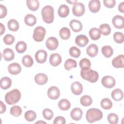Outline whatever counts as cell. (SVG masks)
<instances>
[{"instance_id": "obj_53", "label": "cell", "mask_w": 124, "mask_h": 124, "mask_svg": "<svg viewBox=\"0 0 124 124\" xmlns=\"http://www.w3.org/2000/svg\"><path fill=\"white\" fill-rule=\"evenodd\" d=\"M67 2H69L70 3H71V4H74L75 2H77V0H75V1H67Z\"/></svg>"}, {"instance_id": "obj_33", "label": "cell", "mask_w": 124, "mask_h": 124, "mask_svg": "<svg viewBox=\"0 0 124 124\" xmlns=\"http://www.w3.org/2000/svg\"><path fill=\"white\" fill-rule=\"evenodd\" d=\"M101 51L103 55L106 58L110 57L113 53L112 48L109 46H105L101 48Z\"/></svg>"}, {"instance_id": "obj_10", "label": "cell", "mask_w": 124, "mask_h": 124, "mask_svg": "<svg viewBox=\"0 0 124 124\" xmlns=\"http://www.w3.org/2000/svg\"><path fill=\"white\" fill-rule=\"evenodd\" d=\"M48 97L52 100L58 99L60 95V92L58 87L52 86L49 88L47 91Z\"/></svg>"}, {"instance_id": "obj_23", "label": "cell", "mask_w": 124, "mask_h": 124, "mask_svg": "<svg viewBox=\"0 0 124 124\" xmlns=\"http://www.w3.org/2000/svg\"><path fill=\"white\" fill-rule=\"evenodd\" d=\"M12 85L11 79L7 77L2 78L0 80V86L3 90H7L9 89Z\"/></svg>"}, {"instance_id": "obj_48", "label": "cell", "mask_w": 124, "mask_h": 124, "mask_svg": "<svg viewBox=\"0 0 124 124\" xmlns=\"http://www.w3.org/2000/svg\"><path fill=\"white\" fill-rule=\"evenodd\" d=\"M0 18H3L6 16L7 15V9L6 7L2 4L0 5Z\"/></svg>"}, {"instance_id": "obj_8", "label": "cell", "mask_w": 124, "mask_h": 124, "mask_svg": "<svg viewBox=\"0 0 124 124\" xmlns=\"http://www.w3.org/2000/svg\"><path fill=\"white\" fill-rule=\"evenodd\" d=\"M59 45V42L57 39L54 37H50L48 38L46 42V47L50 50H54L57 49Z\"/></svg>"}, {"instance_id": "obj_14", "label": "cell", "mask_w": 124, "mask_h": 124, "mask_svg": "<svg viewBox=\"0 0 124 124\" xmlns=\"http://www.w3.org/2000/svg\"><path fill=\"white\" fill-rule=\"evenodd\" d=\"M62 57L58 53L52 54L49 58V63L53 66H57L62 62Z\"/></svg>"}, {"instance_id": "obj_1", "label": "cell", "mask_w": 124, "mask_h": 124, "mask_svg": "<svg viewBox=\"0 0 124 124\" xmlns=\"http://www.w3.org/2000/svg\"><path fill=\"white\" fill-rule=\"evenodd\" d=\"M80 76L83 79L91 83L96 82L99 78L98 73L90 68L81 69L80 71Z\"/></svg>"}, {"instance_id": "obj_13", "label": "cell", "mask_w": 124, "mask_h": 124, "mask_svg": "<svg viewBox=\"0 0 124 124\" xmlns=\"http://www.w3.org/2000/svg\"><path fill=\"white\" fill-rule=\"evenodd\" d=\"M124 56L123 54L115 57L112 61V64L113 66L117 68H123L124 67Z\"/></svg>"}, {"instance_id": "obj_4", "label": "cell", "mask_w": 124, "mask_h": 124, "mask_svg": "<svg viewBox=\"0 0 124 124\" xmlns=\"http://www.w3.org/2000/svg\"><path fill=\"white\" fill-rule=\"evenodd\" d=\"M41 15L43 21L47 24L53 22L54 18V9L50 5L44 6L41 11Z\"/></svg>"}, {"instance_id": "obj_47", "label": "cell", "mask_w": 124, "mask_h": 124, "mask_svg": "<svg viewBox=\"0 0 124 124\" xmlns=\"http://www.w3.org/2000/svg\"><path fill=\"white\" fill-rule=\"evenodd\" d=\"M116 1L115 0H104L103 3L104 5L108 8H112L115 5Z\"/></svg>"}, {"instance_id": "obj_40", "label": "cell", "mask_w": 124, "mask_h": 124, "mask_svg": "<svg viewBox=\"0 0 124 124\" xmlns=\"http://www.w3.org/2000/svg\"><path fill=\"white\" fill-rule=\"evenodd\" d=\"M22 113V109L18 106H14L10 108V114L15 117H18Z\"/></svg>"}, {"instance_id": "obj_16", "label": "cell", "mask_w": 124, "mask_h": 124, "mask_svg": "<svg viewBox=\"0 0 124 124\" xmlns=\"http://www.w3.org/2000/svg\"><path fill=\"white\" fill-rule=\"evenodd\" d=\"M8 72L12 75H16L18 74L21 71V67L19 64L16 62L11 63L8 67Z\"/></svg>"}, {"instance_id": "obj_41", "label": "cell", "mask_w": 124, "mask_h": 124, "mask_svg": "<svg viewBox=\"0 0 124 124\" xmlns=\"http://www.w3.org/2000/svg\"><path fill=\"white\" fill-rule=\"evenodd\" d=\"M91 65L90 61L87 58H83L79 62V66L81 69L90 68Z\"/></svg>"}, {"instance_id": "obj_32", "label": "cell", "mask_w": 124, "mask_h": 124, "mask_svg": "<svg viewBox=\"0 0 124 124\" xmlns=\"http://www.w3.org/2000/svg\"><path fill=\"white\" fill-rule=\"evenodd\" d=\"M22 62L24 66L26 67H30L33 64V60L30 55H26L22 58Z\"/></svg>"}, {"instance_id": "obj_35", "label": "cell", "mask_w": 124, "mask_h": 124, "mask_svg": "<svg viewBox=\"0 0 124 124\" xmlns=\"http://www.w3.org/2000/svg\"><path fill=\"white\" fill-rule=\"evenodd\" d=\"M77 66V63L76 61L72 59H67L65 62V63L64 64V68L68 71L70 70L73 68H76Z\"/></svg>"}, {"instance_id": "obj_24", "label": "cell", "mask_w": 124, "mask_h": 124, "mask_svg": "<svg viewBox=\"0 0 124 124\" xmlns=\"http://www.w3.org/2000/svg\"><path fill=\"white\" fill-rule=\"evenodd\" d=\"M111 96L113 100L119 101L123 99L124 97V93L121 89H115L111 92Z\"/></svg>"}, {"instance_id": "obj_42", "label": "cell", "mask_w": 124, "mask_h": 124, "mask_svg": "<svg viewBox=\"0 0 124 124\" xmlns=\"http://www.w3.org/2000/svg\"><path fill=\"white\" fill-rule=\"evenodd\" d=\"M80 50L76 46H72L69 49V54L74 58H78L80 55Z\"/></svg>"}, {"instance_id": "obj_21", "label": "cell", "mask_w": 124, "mask_h": 124, "mask_svg": "<svg viewBox=\"0 0 124 124\" xmlns=\"http://www.w3.org/2000/svg\"><path fill=\"white\" fill-rule=\"evenodd\" d=\"M98 52V48L97 45L93 44L89 45L86 49V53L88 56L91 57L96 56Z\"/></svg>"}, {"instance_id": "obj_34", "label": "cell", "mask_w": 124, "mask_h": 124, "mask_svg": "<svg viewBox=\"0 0 124 124\" xmlns=\"http://www.w3.org/2000/svg\"><path fill=\"white\" fill-rule=\"evenodd\" d=\"M99 30L103 35L107 36L109 35L111 32V28L110 26L108 24H103L99 26Z\"/></svg>"}, {"instance_id": "obj_9", "label": "cell", "mask_w": 124, "mask_h": 124, "mask_svg": "<svg viewBox=\"0 0 124 124\" xmlns=\"http://www.w3.org/2000/svg\"><path fill=\"white\" fill-rule=\"evenodd\" d=\"M47 52L43 49L38 50L35 54V58L36 62L39 63H43L46 62L47 59Z\"/></svg>"}, {"instance_id": "obj_18", "label": "cell", "mask_w": 124, "mask_h": 124, "mask_svg": "<svg viewBox=\"0 0 124 124\" xmlns=\"http://www.w3.org/2000/svg\"><path fill=\"white\" fill-rule=\"evenodd\" d=\"M69 26L73 31L75 32H79L82 29V25L81 22L76 19L71 20L69 23Z\"/></svg>"}, {"instance_id": "obj_39", "label": "cell", "mask_w": 124, "mask_h": 124, "mask_svg": "<svg viewBox=\"0 0 124 124\" xmlns=\"http://www.w3.org/2000/svg\"><path fill=\"white\" fill-rule=\"evenodd\" d=\"M24 117L25 119L29 122L33 121L36 118V114L33 110H28L25 113Z\"/></svg>"}, {"instance_id": "obj_44", "label": "cell", "mask_w": 124, "mask_h": 124, "mask_svg": "<svg viewBox=\"0 0 124 124\" xmlns=\"http://www.w3.org/2000/svg\"><path fill=\"white\" fill-rule=\"evenodd\" d=\"M108 122L110 124H116L118 122V116L114 113H111L108 115L107 117Z\"/></svg>"}, {"instance_id": "obj_20", "label": "cell", "mask_w": 124, "mask_h": 124, "mask_svg": "<svg viewBox=\"0 0 124 124\" xmlns=\"http://www.w3.org/2000/svg\"><path fill=\"white\" fill-rule=\"evenodd\" d=\"M83 114L81 109L79 108H73L70 113V116L72 119L75 121H79L81 119Z\"/></svg>"}, {"instance_id": "obj_19", "label": "cell", "mask_w": 124, "mask_h": 124, "mask_svg": "<svg viewBox=\"0 0 124 124\" xmlns=\"http://www.w3.org/2000/svg\"><path fill=\"white\" fill-rule=\"evenodd\" d=\"M34 80L37 84L43 85L47 82L48 80V78L47 76L44 73H39L35 75Z\"/></svg>"}, {"instance_id": "obj_2", "label": "cell", "mask_w": 124, "mask_h": 124, "mask_svg": "<svg viewBox=\"0 0 124 124\" xmlns=\"http://www.w3.org/2000/svg\"><path fill=\"white\" fill-rule=\"evenodd\" d=\"M21 98L20 91L15 89L8 92L5 95V100L7 104L9 105H14L17 103Z\"/></svg>"}, {"instance_id": "obj_17", "label": "cell", "mask_w": 124, "mask_h": 124, "mask_svg": "<svg viewBox=\"0 0 124 124\" xmlns=\"http://www.w3.org/2000/svg\"><path fill=\"white\" fill-rule=\"evenodd\" d=\"M72 92L75 95H80L83 91V87L82 84L78 82L75 81L72 83L71 86Z\"/></svg>"}, {"instance_id": "obj_49", "label": "cell", "mask_w": 124, "mask_h": 124, "mask_svg": "<svg viewBox=\"0 0 124 124\" xmlns=\"http://www.w3.org/2000/svg\"><path fill=\"white\" fill-rule=\"evenodd\" d=\"M53 123L54 124H65V119L64 117H63L62 116H58L54 119Z\"/></svg>"}, {"instance_id": "obj_37", "label": "cell", "mask_w": 124, "mask_h": 124, "mask_svg": "<svg viewBox=\"0 0 124 124\" xmlns=\"http://www.w3.org/2000/svg\"><path fill=\"white\" fill-rule=\"evenodd\" d=\"M15 48L18 53H22L26 50L27 45L25 42L19 41L16 44Z\"/></svg>"}, {"instance_id": "obj_43", "label": "cell", "mask_w": 124, "mask_h": 124, "mask_svg": "<svg viewBox=\"0 0 124 124\" xmlns=\"http://www.w3.org/2000/svg\"><path fill=\"white\" fill-rule=\"evenodd\" d=\"M113 39L118 44H121L124 41V34L121 32H115L113 34Z\"/></svg>"}, {"instance_id": "obj_12", "label": "cell", "mask_w": 124, "mask_h": 124, "mask_svg": "<svg viewBox=\"0 0 124 124\" xmlns=\"http://www.w3.org/2000/svg\"><path fill=\"white\" fill-rule=\"evenodd\" d=\"M75 43L76 45L79 47H84L89 43L88 37L83 34L78 35L75 39Z\"/></svg>"}, {"instance_id": "obj_52", "label": "cell", "mask_w": 124, "mask_h": 124, "mask_svg": "<svg viewBox=\"0 0 124 124\" xmlns=\"http://www.w3.org/2000/svg\"><path fill=\"white\" fill-rule=\"evenodd\" d=\"M0 35H1L3 33H4L5 30L4 26L1 23H0Z\"/></svg>"}, {"instance_id": "obj_30", "label": "cell", "mask_w": 124, "mask_h": 124, "mask_svg": "<svg viewBox=\"0 0 124 124\" xmlns=\"http://www.w3.org/2000/svg\"><path fill=\"white\" fill-rule=\"evenodd\" d=\"M58 107L59 108L62 110H67L70 108L71 104L67 99H62L59 101Z\"/></svg>"}, {"instance_id": "obj_22", "label": "cell", "mask_w": 124, "mask_h": 124, "mask_svg": "<svg viewBox=\"0 0 124 124\" xmlns=\"http://www.w3.org/2000/svg\"><path fill=\"white\" fill-rule=\"evenodd\" d=\"M2 56L6 61L13 60L15 58V54L13 50L9 48H5L2 52Z\"/></svg>"}, {"instance_id": "obj_29", "label": "cell", "mask_w": 124, "mask_h": 124, "mask_svg": "<svg viewBox=\"0 0 124 124\" xmlns=\"http://www.w3.org/2000/svg\"><path fill=\"white\" fill-rule=\"evenodd\" d=\"M7 26L9 30L12 31H17L19 27L18 22L14 19H10L7 23Z\"/></svg>"}, {"instance_id": "obj_45", "label": "cell", "mask_w": 124, "mask_h": 124, "mask_svg": "<svg viewBox=\"0 0 124 124\" xmlns=\"http://www.w3.org/2000/svg\"><path fill=\"white\" fill-rule=\"evenodd\" d=\"M42 114L43 115L44 118L47 120H51L53 116V111L49 109V108H45L42 112Z\"/></svg>"}, {"instance_id": "obj_15", "label": "cell", "mask_w": 124, "mask_h": 124, "mask_svg": "<svg viewBox=\"0 0 124 124\" xmlns=\"http://www.w3.org/2000/svg\"><path fill=\"white\" fill-rule=\"evenodd\" d=\"M101 4L99 0H92L88 4L90 11L93 13L98 12L100 8Z\"/></svg>"}, {"instance_id": "obj_5", "label": "cell", "mask_w": 124, "mask_h": 124, "mask_svg": "<svg viewBox=\"0 0 124 124\" xmlns=\"http://www.w3.org/2000/svg\"><path fill=\"white\" fill-rule=\"evenodd\" d=\"M46 33V31L44 27L38 26L34 30L32 37L34 41L36 42H41L44 40Z\"/></svg>"}, {"instance_id": "obj_26", "label": "cell", "mask_w": 124, "mask_h": 124, "mask_svg": "<svg viewBox=\"0 0 124 124\" xmlns=\"http://www.w3.org/2000/svg\"><path fill=\"white\" fill-rule=\"evenodd\" d=\"M36 17L32 14L27 15L24 18V21L25 24L29 26H33L36 23Z\"/></svg>"}, {"instance_id": "obj_38", "label": "cell", "mask_w": 124, "mask_h": 124, "mask_svg": "<svg viewBox=\"0 0 124 124\" xmlns=\"http://www.w3.org/2000/svg\"><path fill=\"white\" fill-rule=\"evenodd\" d=\"M101 107L105 109H109L112 107V103L111 100L108 98H105L102 100L100 103Z\"/></svg>"}, {"instance_id": "obj_51", "label": "cell", "mask_w": 124, "mask_h": 124, "mask_svg": "<svg viewBox=\"0 0 124 124\" xmlns=\"http://www.w3.org/2000/svg\"><path fill=\"white\" fill-rule=\"evenodd\" d=\"M124 2L123 1L121 3H120L118 6V10L120 12L122 13L124 12Z\"/></svg>"}, {"instance_id": "obj_3", "label": "cell", "mask_w": 124, "mask_h": 124, "mask_svg": "<svg viewBox=\"0 0 124 124\" xmlns=\"http://www.w3.org/2000/svg\"><path fill=\"white\" fill-rule=\"evenodd\" d=\"M102 117L103 113L102 111L98 108H92L87 111L86 118L87 121L90 123L99 121Z\"/></svg>"}, {"instance_id": "obj_7", "label": "cell", "mask_w": 124, "mask_h": 124, "mask_svg": "<svg viewBox=\"0 0 124 124\" xmlns=\"http://www.w3.org/2000/svg\"><path fill=\"white\" fill-rule=\"evenodd\" d=\"M102 85L107 88H111L115 85V80L110 76H106L103 77L101 80Z\"/></svg>"}, {"instance_id": "obj_25", "label": "cell", "mask_w": 124, "mask_h": 124, "mask_svg": "<svg viewBox=\"0 0 124 124\" xmlns=\"http://www.w3.org/2000/svg\"><path fill=\"white\" fill-rule=\"evenodd\" d=\"M58 13L59 16L61 17H65L67 16L69 13V9L67 5L62 4L60 6Z\"/></svg>"}, {"instance_id": "obj_6", "label": "cell", "mask_w": 124, "mask_h": 124, "mask_svg": "<svg viewBox=\"0 0 124 124\" xmlns=\"http://www.w3.org/2000/svg\"><path fill=\"white\" fill-rule=\"evenodd\" d=\"M72 12L76 16H82L85 12V7L82 3L76 2L73 6Z\"/></svg>"}, {"instance_id": "obj_28", "label": "cell", "mask_w": 124, "mask_h": 124, "mask_svg": "<svg viewBox=\"0 0 124 124\" xmlns=\"http://www.w3.org/2000/svg\"><path fill=\"white\" fill-rule=\"evenodd\" d=\"M26 3L28 8L32 11H36L39 7V2L37 0H27Z\"/></svg>"}, {"instance_id": "obj_31", "label": "cell", "mask_w": 124, "mask_h": 124, "mask_svg": "<svg viewBox=\"0 0 124 124\" xmlns=\"http://www.w3.org/2000/svg\"><path fill=\"white\" fill-rule=\"evenodd\" d=\"M59 35L60 37L63 40H67L68 39L71 35V32L70 30L66 28L63 27L59 31Z\"/></svg>"}, {"instance_id": "obj_11", "label": "cell", "mask_w": 124, "mask_h": 124, "mask_svg": "<svg viewBox=\"0 0 124 124\" xmlns=\"http://www.w3.org/2000/svg\"><path fill=\"white\" fill-rule=\"evenodd\" d=\"M112 23L116 28L123 29L124 27V18L120 15H116L113 17Z\"/></svg>"}, {"instance_id": "obj_36", "label": "cell", "mask_w": 124, "mask_h": 124, "mask_svg": "<svg viewBox=\"0 0 124 124\" xmlns=\"http://www.w3.org/2000/svg\"><path fill=\"white\" fill-rule=\"evenodd\" d=\"M93 100L91 97L88 95H84L82 96L80 99V104L85 107L90 106L92 103Z\"/></svg>"}, {"instance_id": "obj_46", "label": "cell", "mask_w": 124, "mask_h": 124, "mask_svg": "<svg viewBox=\"0 0 124 124\" xmlns=\"http://www.w3.org/2000/svg\"><path fill=\"white\" fill-rule=\"evenodd\" d=\"M15 37L14 36L10 34H7L3 38L4 43L7 45H12L15 41Z\"/></svg>"}, {"instance_id": "obj_54", "label": "cell", "mask_w": 124, "mask_h": 124, "mask_svg": "<svg viewBox=\"0 0 124 124\" xmlns=\"http://www.w3.org/2000/svg\"><path fill=\"white\" fill-rule=\"evenodd\" d=\"M46 123L45 122H41V121H40V122H37L36 123Z\"/></svg>"}, {"instance_id": "obj_50", "label": "cell", "mask_w": 124, "mask_h": 124, "mask_svg": "<svg viewBox=\"0 0 124 124\" xmlns=\"http://www.w3.org/2000/svg\"><path fill=\"white\" fill-rule=\"evenodd\" d=\"M0 114L3 113L5 112V110H6V106L5 105V104L1 101H0Z\"/></svg>"}, {"instance_id": "obj_27", "label": "cell", "mask_w": 124, "mask_h": 124, "mask_svg": "<svg viewBox=\"0 0 124 124\" xmlns=\"http://www.w3.org/2000/svg\"><path fill=\"white\" fill-rule=\"evenodd\" d=\"M89 35L91 38L93 40H97L101 37V32L99 30L96 28H93L90 29L89 32Z\"/></svg>"}]
</instances>
